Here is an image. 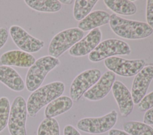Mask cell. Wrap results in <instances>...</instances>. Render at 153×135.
Wrapping results in <instances>:
<instances>
[{
    "instance_id": "6da1fadb",
    "label": "cell",
    "mask_w": 153,
    "mask_h": 135,
    "mask_svg": "<svg viewBox=\"0 0 153 135\" xmlns=\"http://www.w3.org/2000/svg\"><path fill=\"white\" fill-rule=\"evenodd\" d=\"M65 89L63 82L56 81L41 86L32 92L26 102L29 115L35 117L41 108L62 96Z\"/></svg>"
},
{
    "instance_id": "7a4b0ae2",
    "label": "cell",
    "mask_w": 153,
    "mask_h": 135,
    "mask_svg": "<svg viewBox=\"0 0 153 135\" xmlns=\"http://www.w3.org/2000/svg\"><path fill=\"white\" fill-rule=\"evenodd\" d=\"M109 26L117 36L127 39H141L149 37L153 29L146 23L123 18L116 14L110 15Z\"/></svg>"
},
{
    "instance_id": "3957f363",
    "label": "cell",
    "mask_w": 153,
    "mask_h": 135,
    "mask_svg": "<svg viewBox=\"0 0 153 135\" xmlns=\"http://www.w3.org/2000/svg\"><path fill=\"white\" fill-rule=\"evenodd\" d=\"M60 64L58 58L50 55L36 59L29 67L25 80V86L29 92H33L40 87L47 74Z\"/></svg>"
},
{
    "instance_id": "277c9868",
    "label": "cell",
    "mask_w": 153,
    "mask_h": 135,
    "mask_svg": "<svg viewBox=\"0 0 153 135\" xmlns=\"http://www.w3.org/2000/svg\"><path fill=\"white\" fill-rule=\"evenodd\" d=\"M83 36L84 32L76 27L60 32L50 41L48 48V55L58 58L65 52L81 40Z\"/></svg>"
},
{
    "instance_id": "5b68a950",
    "label": "cell",
    "mask_w": 153,
    "mask_h": 135,
    "mask_svg": "<svg viewBox=\"0 0 153 135\" xmlns=\"http://www.w3.org/2000/svg\"><path fill=\"white\" fill-rule=\"evenodd\" d=\"M131 49L128 43L116 39H109L100 42L89 54L88 59L91 62H99L114 55H129Z\"/></svg>"
},
{
    "instance_id": "8992f818",
    "label": "cell",
    "mask_w": 153,
    "mask_h": 135,
    "mask_svg": "<svg viewBox=\"0 0 153 135\" xmlns=\"http://www.w3.org/2000/svg\"><path fill=\"white\" fill-rule=\"evenodd\" d=\"M27 115L26 102L23 96H16L10 106L7 124L11 135H27L26 129Z\"/></svg>"
},
{
    "instance_id": "52a82bcc",
    "label": "cell",
    "mask_w": 153,
    "mask_h": 135,
    "mask_svg": "<svg viewBox=\"0 0 153 135\" xmlns=\"http://www.w3.org/2000/svg\"><path fill=\"white\" fill-rule=\"evenodd\" d=\"M117 121V112L112 110L108 114L100 117L84 118L78 121L77 128L89 134H102L110 130Z\"/></svg>"
},
{
    "instance_id": "ba28073f",
    "label": "cell",
    "mask_w": 153,
    "mask_h": 135,
    "mask_svg": "<svg viewBox=\"0 0 153 135\" xmlns=\"http://www.w3.org/2000/svg\"><path fill=\"white\" fill-rule=\"evenodd\" d=\"M105 67L113 72L123 77L136 76L145 67L143 59H126L118 56H111L105 59Z\"/></svg>"
},
{
    "instance_id": "9c48e42d",
    "label": "cell",
    "mask_w": 153,
    "mask_h": 135,
    "mask_svg": "<svg viewBox=\"0 0 153 135\" xmlns=\"http://www.w3.org/2000/svg\"><path fill=\"white\" fill-rule=\"evenodd\" d=\"M101 72L96 68L81 73L72 81L70 87V96L73 101H78L100 78Z\"/></svg>"
},
{
    "instance_id": "30bf717a",
    "label": "cell",
    "mask_w": 153,
    "mask_h": 135,
    "mask_svg": "<svg viewBox=\"0 0 153 135\" xmlns=\"http://www.w3.org/2000/svg\"><path fill=\"white\" fill-rule=\"evenodd\" d=\"M9 32L16 45L21 50L27 53H35L44 46V42L34 37L19 26L13 25Z\"/></svg>"
},
{
    "instance_id": "8fae6325",
    "label": "cell",
    "mask_w": 153,
    "mask_h": 135,
    "mask_svg": "<svg viewBox=\"0 0 153 135\" xmlns=\"http://www.w3.org/2000/svg\"><path fill=\"white\" fill-rule=\"evenodd\" d=\"M153 79V65L144 67L134 77L131 86V96L134 103L138 104L146 95Z\"/></svg>"
},
{
    "instance_id": "7c38bea8",
    "label": "cell",
    "mask_w": 153,
    "mask_h": 135,
    "mask_svg": "<svg viewBox=\"0 0 153 135\" xmlns=\"http://www.w3.org/2000/svg\"><path fill=\"white\" fill-rule=\"evenodd\" d=\"M115 74L111 71H106L99 80L84 94L85 99L96 101L105 98L111 90L114 83L115 81Z\"/></svg>"
},
{
    "instance_id": "4fadbf2b",
    "label": "cell",
    "mask_w": 153,
    "mask_h": 135,
    "mask_svg": "<svg viewBox=\"0 0 153 135\" xmlns=\"http://www.w3.org/2000/svg\"><path fill=\"white\" fill-rule=\"evenodd\" d=\"M102 32L99 28L91 30L84 38L69 49V54L73 56H82L91 52L100 43Z\"/></svg>"
},
{
    "instance_id": "5bb4252c",
    "label": "cell",
    "mask_w": 153,
    "mask_h": 135,
    "mask_svg": "<svg viewBox=\"0 0 153 135\" xmlns=\"http://www.w3.org/2000/svg\"><path fill=\"white\" fill-rule=\"evenodd\" d=\"M113 96L118 104L120 115L126 117L133 109L134 102L127 87L120 81H115L112 87Z\"/></svg>"
},
{
    "instance_id": "9a60e30c",
    "label": "cell",
    "mask_w": 153,
    "mask_h": 135,
    "mask_svg": "<svg viewBox=\"0 0 153 135\" xmlns=\"http://www.w3.org/2000/svg\"><path fill=\"white\" fill-rule=\"evenodd\" d=\"M35 58L29 53L21 50H11L1 55L0 65L29 68L35 63Z\"/></svg>"
},
{
    "instance_id": "2e32d148",
    "label": "cell",
    "mask_w": 153,
    "mask_h": 135,
    "mask_svg": "<svg viewBox=\"0 0 153 135\" xmlns=\"http://www.w3.org/2000/svg\"><path fill=\"white\" fill-rule=\"evenodd\" d=\"M0 82L15 92L22 91L25 87L22 77L10 66L0 65Z\"/></svg>"
},
{
    "instance_id": "e0dca14e",
    "label": "cell",
    "mask_w": 153,
    "mask_h": 135,
    "mask_svg": "<svg viewBox=\"0 0 153 135\" xmlns=\"http://www.w3.org/2000/svg\"><path fill=\"white\" fill-rule=\"evenodd\" d=\"M110 15L103 10H95L90 12L78 24V28L82 31L92 30L109 22Z\"/></svg>"
},
{
    "instance_id": "ac0fdd59",
    "label": "cell",
    "mask_w": 153,
    "mask_h": 135,
    "mask_svg": "<svg viewBox=\"0 0 153 135\" xmlns=\"http://www.w3.org/2000/svg\"><path fill=\"white\" fill-rule=\"evenodd\" d=\"M73 105V101L67 96H60L49 103L44 111L45 118H54L69 111Z\"/></svg>"
},
{
    "instance_id": "d6986e66",
    "label": "cell",
    "mask_w": 153,
    "mask_h": 135,
    "mask_svg": "<svg viewBox=\"0 0 153 135\" xmlns=\"http://www.w3.org/2000/svg\"><path fill=\"white\" fill-rule=\"evenodd\" d=\"M105 5L116 14L123 15H131L137 11L134 3L128 0H105Z\"/></svg>"
},
{
    "instance_id": "ffe728a7",
    "label": "cell",
    "mask_w": 153,
    "mask_h": 135,
    "mask_svg": "<svg viewBox=\"0 0 153 135\" xmlns=\"http://www.w3.org/2000/svg\"><path fill=\"white\" fill-rule=\"evenodd\" d=\"M25 4L31 9L43 12H56L62 8L58 0H25Z\"/></svg>"
},
{
    "instance_id": "44dd1931",
    "label": "cell",
    "mask_w": 153,
    "mask_h": 135,
    "mask_svg": "<svg viewBox=\"0 0 153 135\" xmlns=\"http://www.w3.org/2000/svg\"><path fill=\"white\" fill-rule=\"evenodd\" d=\"M97 0H76L74 1L73 15L77 21H81L90 13L97 2Z\"/></svg>"
},
{
    "instance_id": "7402d4cb",
    "label": "cell",
    "mask_w": 153,
    "mask_h": 135,
    "mask_svg": "<svg viewBox=\"0 0 153 135\" xmlns=\"http://www.w3.org/2000/svg\"><path fill=\"white\" fill-rule=\"evenodd\" d=\"M123 130L130 135H153V128L139 121H128L123 124Z\"/></svg>"
},
{
    "instance_id": "603a6c76",
    "label": "cell",
    "mask_w": 153,
    "mask_h": 135,
    "mask_svg": "<svg viewBox=\"0 0 153 135\" xmlns=\"http://www.w3.org/2000/svg\"><path fill=\"white\" fill-rule=\"evenodd\" d=\"M37 135H60L57 121L54 118H44L39 125Z\"/></svg>"
},
{
    "instance_id": "cb8c5ba5",
    "label": "cell",
    "mask_w": 153,
    "mask_h": 135,
    "mask_svg": "<svg viewBox=\"0 0 153 135\" xmlns=\"http://www.w3.org/2000/svg\"><path fill=\"white\" fill-rule=\"evenodd\" d=\"M10 111V101L7 97L0 98V133L8 124Z\"/></svg>"
},
{
    "instance_id": "d4e9b609",
    "label": "cell",
    "mask_w": 153,
    "mask_h": 135,
    "mask_svg": "<svg viewBox=\"0 0 153 135\" xmlns=\"http://www.w3.org/2000/svg\"><path fill=\"white\" fill-rule=\"evenodd\" d=\"M153 108V91L146 95L138 103L137 108L140 111H147Z\"/></svg>"
},
{
    "instance_id": "484cf974",
    "label": "cell",
    "mask_w": 153,
    "mask_h": 135,
    "mask_svg": "<svg viewBox=\"0 0 153 135\" xmlns=\"http://www.w3.org/2000/svg\"><path fill=\"white\" fill-rule=\"evenodd\" d=\"M146 21L153 29V0L146 1Z\"/></svg>"
},
{
    "instance_id": "4316f807",
    "label": "cell",
    "mask_w": 153,
    "mask_h": 135,
    "mask_svg": "<svg viewBox=\"0 0 153 135\" xmlns=\"http://www.w3.org/2000/svg\"><path fill=\"white\" fill-rule=\"evenodd\" d=\"M8 33L9 32L6 27H0V49L6 43L8 38Z\"/></svg>"
},
{
    "instance_id": "83f0119b",
    "label": "cell",
    "mask_w": 153,
    "mask_h": 135,
    "mask_svg": "<svg viewBox=\"0 0 153 135\" xmlns=\"http://www.w3.org/2000/svg\"><path fill=\"white\" fill-rule=\"evenodd\" d=\"M143 123L148 125H153V108L146 111L143 117Z\"/></svg>"
},
{
    "instance_id": "f1b7e54d",
    "label": "cell",
    "mask_w": 153,
    "mask_h": 135,
    "mask_svg": "<svg viewBox=\"0 0 153 135\" xmlns=\"http://www.w3.org/2000/svg\"><path fill=\"white\" fill-rule=\"evenodd\" d=\"M63 135H81L72 125H67L63 129Z\"/></svg>"
},
{
    "instance_id": "f546056e",
    "label": "cell",
    "mask_w": 153,
    "mask_h": 135,
    "mask_svg": "<svg viewBox=\"0 0 153 135\" xmlns=\"http://www.w3.org/2000/svg\"><path fill=\"white\" fill-rule=\"evenodd\" d=\"M109 135H130V134L121 130L111 129L109 131Z\"/></svg>"
},
{
    "instance_id": "4dcf8cb0",
    "label": "cell",
    "mask_w": 153,
    "mask_h": 135,
    "mask_svg": "<svg viewBox=\"0 0 153 135\" xmlns=\"http://www.w3.org/2000/svg\"><path fill=\"white\" fill-rule=\"evenodd\" d=\"M59 2L61 4H71L74 2V1L72 0H60Z\"/></svg>"
}]
</instances>
